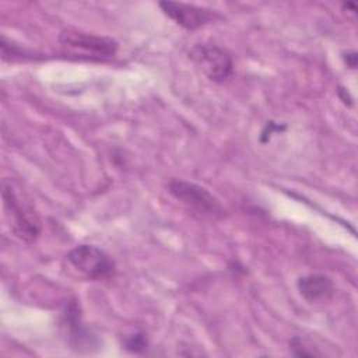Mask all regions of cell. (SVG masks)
<instances>
[{
	"label": "cell",
	"mask_w": 358,
	"mask_h": 358,
	"mask_svg": "<svg viewBox=\"0 0 358 358\" xmlns=\"http://www.w3.org/2000/svg\"><path fill=\"white\" fill-rule=\"evenodd\" d=\"M171 196L180 201L192 214L204 220H218L225 214L224 207L206 187L182 179H171L166 185Z\"/></svg>",
	"instance_id": "6da1fadb"
},
{
	"label": "cell",
	"mask_w": 358,
	"mask_h": 358,
	"mask_svg": "<svg viewBox=\"0 0 358 358\" xmlns=\"http://www.w3.org/2000/svg\"><path fill=\"white\" fill-rule=\"evenodd\" d=\"M1 194L6 215L10 220L13 234L27 243L34 242L41 234V222L36 213L32 210V207L20 200L11 183L8 185L6 180L3 182Z\"/></svg>",
	"instance_id": "7a4b0ae2"
},
{
	"label": "cell",
	"mask_w": 358,
	"mask_h": 358,
	"mask_svg": "<svg viewBox=\"0 0 358 358\" xmlns=\"http://www.w3.org/2000/svg\"><path fill=\"white\" fill-rule=\"evenodd\" d=\"M66 257L76 271L92 281L109 280L116 271L115 262L94 245H78Z\"/></svg>",
	"instance_id": "3957f363"
},
{
	"label": "cell",
	"mask_w": 358,
	"mask_h": 358,
	"mask_svg": "<svg viewBox=\"0 0 358 358\" xmlns=\"http://www.w3.org/2000/svg\"><path fill=\"white\" fill-rule=\"evenodd\" d=\"M189 57L214 83H222L232 74L231 55L217 45L197 43L190 49Z\"/></svg>",
	"instance_id": "277c9868"
},
{
	"label": "cell",
	"mask_w": 358,
	"mask_h": 358,
	"mask_svg": "<svg viewBox=\"0 0 358 358\" xmlns=\"http://www.w3.org/2000/svg\"><path fill=\"white\" fill-rule=\"evenodd\" d=\"M159 7L164 14L173 20L178 25L190 31L197 29L220 17L214 10L186 3L161 1Z\"/></svg>",
	"instance_id": "5b68a950"
},
{
	"label": "cell",
	"mask_w": 358,
	"mask_h": 358,
	"mask_svg": "<svg viewBox=\"0 0 358 358\" xmlns=\"http://www.w3.org/2000/svg\"><path fill=\"white\" fill-rule=\"evenodd\" d=\"M59 41L64 46L81 49L98 56L110 57L117 50V42L108 36H98L77 29H64L59 35Z\"/></svg>",
	"instance_id": "8992f818"
},
{
	"label": "cell",
	"mask_w": 358,
	"mask_h": 358,
	"mask_svg": "<svg viewBox=\"0 0 358 358\" xmlns=\"http://www.w3.org/2000/svg\"><path fill=\"white\" fill-rule=\"evenodd\" d=\"M299 294L310 303L327 302L334 295V284L330 277L323 274H308L296 282Z\"/></svg>",
	"instance_id": "52a82bcc"
},
{
	"label": "cell",
	"mask_w": 358,
	"mask_h": 358,
	"mask_svg": "<svg viewBox=\"0 0 358 358\" xmlns=\"http://www.w3.org/2000/svg\"><path fill=\"white\" fill-rule=\"evenodd\" d=\"M126 348L133 351V352H141L143 350L147 348V340L143 333L133 334L130 336L129 340H126Z\"/></svg>",
	"instance_id": "ba28073f"
},
{
	"label": "cell",
	"mask_w": 358,
	"mask_h": 358,
	"mask_svg": "<svg viewBox=\"0 0 358 358\" xmlns=\"http://www.w3.org/2000/svg\"><path fill=\"white\" fill-rule=\"evenodd\" d=\"M347 57H345V63L351 67V69H355V66H357V53L355 52H351V53H348V55H345Z\"/></svg>",
	"instance_id": "9c48e42d"
}]
</instances>
